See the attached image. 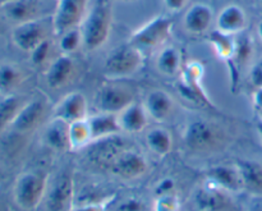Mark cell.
I'll use <instances>...</instances> for the list:
<instances>
[{"label":"cell","mask_w":262,"mask_h":211,"mask_svg":"<svg viewBox=\"0 0 262 211\" xmlns=\"http://www.w3.org/2000/svg\"><path fill=\"white\" fill-rule=\"evenodd\" d=\"M113 26L112 0H92L89 13L79 26L83 49L95 51L106 44Z\"/></svg>","instance_id":"6da1fadb"},{"label":"cell","mask_w":262,"mask_h":211,"mask_svg":"<svg viewBox=\"0 0 262 211\" xmlns=\"http://www.w3.org/2000/svg\"><path fill=\"white\" fill-rule=\"evenodd\" d=\"M46 115V104L41 99H35L27 101L15 119L13 120L12 128L17 133H28L40 125V123L45 119Z\"/></svg>","instance_id":"9a60e30c"},{"label":"cell","mask_w":262,"mask_h":211,"mask_svg":"<svg viewBox=\"0 0 262 211\" xmlns=\"http://www.w3.org/2000/svg\"><path fill=\"white\" fill-rule=\"evenodd\" d=\"M173 28V20L166 15H156L138 27L130 35L128 43L143 55L161 48L169 38Z\"/></svg>","instance_id":"3957f363"},{"label":"cell","mask_w":262,"mask_h":211,"mask_svg":"<svg viewBox=\"0 0 262 211\" xmlns=\"http://www.w3.org/2000/svg\"><path fill=\"white\" fill-rule=\"evenodd\" d=\"M207 40H209V44L211 45L215 55L227 64L229 63L233 53H234V36L223 33L215 28L212 32H210Z\"/></svg>","instance_id":"1f68e13d"},{"label":"cell","mask_w":262,"mask_h":211,"mask_svg":"<svg viewBox=\"0 0 262 211\" xmlns=\"http://www.w3.org/2000/svg\"><path fill=\"white\" fill-rule=\"evenodd\" d=\"M239 168L245 192L262 197V164L260 161L242 159L235 163Z\"/></svg>","instance_id":"484cf974"},{"label":"cell","mask_w":262,"mask_h":211,"mask_svg":"<svg viewBox=\"0 0 262 211\" xmlns=\"http://www.w3.org/2000/svg\"><path fill=\"white\" fill-rule=\"evenodd\" d=\"M191 211H202V210H199V209H196V207H194V209L191 210Z\"/></svg>","instance_id":"bcb514c9"},{"label":"cell","mask_w":262,"mask_h":211,"mask_svg":"<svg viewBox=\"0 0 262 211\" xmlns=\"http://www.w3.org/2000/svg\"><path fill=\"white\" fill-rule=\"evenodd\" d=\"M182 138L187 147L193 153L210 154L224 146L225 132L216 123L196 119L186 125Z\"/></svg>","instance_id":"7a4b0ae2"},{"label":"cell","mask_w":262,"mask_h":211,"mask_svg":"<svg viewBox=\"0 0 262 211\" xmlns=\"http://www.w3.org/2000/svg\"><path fill=\"white\" fill-rule=\"evenodd\" d=\"M146 145L158 156H165L173 147V138L168 130L156 127L146 133Z\"/></svg>","instance_id":"f546056e"},{"label":"cell","mask_w":262,"mask_h":211,"mask_svg":"<svg viewBox=\"0 0 262 211\" xmlns=\"http://www.w3.org/2000/svg\"><path fill=\"white\" fill-rule=\"evenodd\" d=\"M148 119L150 117L143 104L136 101L118 113V122L124 133H141L147 127Z\"/></svg>","instance_id":"7402d4cb"},{"label":"cell","mask_w":262,"mask_h":211,"mask_svg":"<svg viewBox=\"0 0 262 211\" xmlns=\"http://www.w3.org/2000/svg\"><path fill=\"white\" fill-rule=\"evenodd\" d=\"M258 2H260V3H261V4H262V0H258Z\"/></svg>","instance_id":"7dc6e473"},{"label":"cell","mask_w":262,"mask_h":211,"mask_svg":"<svg viewBox=\"0 0 262 211\" xmlns=\"http://www.w3.org/2000/svg\"><path fill=\"white\" fill-rule=\"evenodd\" d=\"M252 104L256 110L262 113V87L256 89V91L252 95Z\"/></svg>","instance_id":"60d3db41"},{"label":"cell","mask_w":262,"mask_h":211,"mask_svg":"<svg viewBox=\"0 0 262 211\" xmlns=\"http://www.w3.org/2000/svg\"><path fill=\"white\" fill-rule=\"evenodd\" d=\"M3 14L12 23L30 22V20L43 19L48 15V7L43 0H14L0 5Z\"/></svg>","instance_id":"9c48e42d"},{"label":"cell","mask_w":262,"mask_h":211,"mask_svg":"<svg viewBox=\"0 0 262 211\" xmlns=\"http://www.w3.org/2000/svg\"><path fill=\"white\" fill-rule=\"evenodd\" d=\"M250 79L256 89L262 87V56L250 71Z\"/></svg>","instance_id":"74e56055"},{"label":"cell","mask_w":262,"mask_h":211,"mask_svg":"<svg viewBox=\"0 0 262 211\" xmlns=\"http://www.w3.org/2000/svg\"><path fill=\"white\" fill-rule=\"evenodd\" d=\"M25 76L22 69L15 64L2 63L0 64V96L13 95L22 85Z\"/></svg>","instance_id":"83f0119b"},{"label":"cell","mask_w":262,"mask_h":211,"mask_svg":"<svg viewBox=\"0 0 262 211\" xmlns=\"http://www.w3.org/2000/svg\"><path fill=\"white\" fill-rule=\"evenodd\" d=\"M92 143V133L86 119L69 123V145L71 151L84 150Z\"/></svg>","instance_id":"4dcf8cb0"},{"label":"cell","mask_w":262,"mask_h":211,"mask_svg":"<svg viewBox=\"0 0 262 211\" xmlns=\"http://www.w3.org/2000/svg\"><path fill=\"white\" fill-rule=\"evenodd\" d=\"M194 207L202 211H228L232 206L228 192L206 184L194 194Z\"/></svg>","instance_id":"d6986e66"},{"label":"cell","mask_w":262,"mask_h":211,"mask_svg":"<svg viewBox=\"0 0 262 211\" xmlns=\"http://www.w3.org/2000/svg\"><path fill=\"white\" fill-rule=\"evenodd\" d=\"M76 71V63L73 58L67 54H61L49 64L45 73L46 83L54 90L63 89L74 78Z\"/></svg>","instance_id":"e0dca14e"},{"label":"cell","mask_w":262,"mask_h":211,"mask_svg":"<svg viewBox=\"0 0 262 211\" xmlns=\"http://www.w3.org/2000/svg\"><path fill=\"white\" fill-rule=\"evenodd\" d=\"M132 102H135L132 90L112 82L101 85L95 96V107L97 112L102 113L118 114Z\"/></svg>","instance_id":"ba28073f"},{"label":"cell","mask_w":262,"mask_h":211,"mask_svg":"<svg viewBox=\"0 0 262 211\" xmlns=\"http://www.w3.org/2000/svg\"><path fill=\"white\" fill-rule=\"evenodd\" d=\"M207 183L228 192V194H241L245 192L242 176L237 164L230 165H216L206 172Z\"/></svg>","instance_id":"5bb4252c"},{"label":"cell","mask_w":262,"mask_h":211,"mask_svg":"<svg viewBox=\"0 0 262 211\" xmlns=\"http://www.w3.org/2000/svg\"><path fill=\"white\" fill-rule=\"evenodd\" d=\"M214 22L212 9L206 4L196 3L187 9L183 18L184 30L191 35H204Z\"/></svg>","instance_id":"ffe728a7"},{"label":"cell","mask_w":262,"mask_h":211,"mask_svg":"<svg viewBox=\"0 0 262 211\" xmlns=\"http://www.w3.org/2000/svg\"><path fill=\"white\" fill-rule=\"evenodd\" d=\"M48 191V176L37 172L22 174L14 184V201L20 209L35 210Z\"/></svg>","instance_id":"5b68a950"},{"label":"cell","mask_w":262,"mask_h":211,"mask_svg":"<svg viewBox=\"0 0 262 211\" xmlns=\"http://www.w3.org/2000/svg\"><path fill=\"white\" fill-rule=\"evenodd\" d=\"M10 2H14V0H0V5L7 4V3H10Z\"/></svg>","instance_id":"ee69618b"},{"label":"cell","mask_w":262,"mask_h":211,"mask_svg":"<svg viewBox=\"0 0 262 211\" xmlns=\"http://www.w3.org/2000/svg\"><path fill=\"white\" fill-rule=\"evenodd\" d=\"M26 102L27 101L22 96H18L15 94L2 96L0 99V132L12 125L13 120L15 119Z\"/></svg>","instance_id":"f1b7e54d"},{"label":"cell","mask_w":262,"mask_h":211,"mask_svg":"<svg viewBox=\"0 0 262 211\" xmlns=\"http://www.w3.org/2000/svg\"><path fill=\"white\" fill-rule=\"evenodd\" d=\"M53 117L60 118L67 123L86 119L89 117V102L86 96L77 91L66 95L54 109Z\"/></svg>","instance_id":"2e32d148"},{"label":"cell","mask_w":262,"mask_h":211,"mask_svg":"<svg viewBox=\"0 0 262 211\" xmlns=\"http://www.w3.org/2000/svg\"><path fill=\"white\" fill-rule=\"evenodd\" d=\"M250 211H262V206H257V207H253Z\"/></svg>","instance_id":"f6af8a7d"},{"label":"cell","mask_w":262,"mask_h":211,"mask_svg":"<svg viewBox=\"0 0 262 211\" xmlns=\"http://www.w3.org/2000/svg\"><path fill=\"white\" fill-rule=\"evenodd\" d=\"M109 171L122 179H137L147 172V160L138 151L127 149L110 164Z\"/></svg>","instance_id":"7c38bea8"},{"label":"cell","mask_w":262,"mask_h":211,"mask_svg":"<svg viewBox=\"0 0 262 211\" xmlns=\"http://www.w3.org/2000/svg\"><path fill=\"white\" fill-rule=\"evenodd\" d=\"M253 51V44L250 36L245 33V31L234 36V53H233L232 59L228 63V69H229L230 83L232 89L235 90L239 79L241 69L251 59Z\"/></svg>","instance_id":"ac0fdd59"},{"label":"cell","mask_w":262,"mask_h":211,"mask_svg":"<svg viewBox=\"0 0 262 211\" xmlns=\"http://www.w3.org/2000/svg\"><path fill=\"white\" fill-rule=\"evenodd\" d=\"M43 141L55 151H71L69 145V123L53 117L43 132Z\"/></svg>","instance_id":"d4e9b609"},{"label":"cell","mask_w":262,"mask_h":211,"mask_svg":"<svg viewBox=\"0 0 262 211\" xmlns=\"http://www.w3.org/2000/svg\"><path fill=\"white\" fill-rule=\"evenodd\" d=\"M142 104L148 117L156 122H165L174 109L173 99L168 92L163 90H152L148 92Z\"/></svg>","instance_id":"603a6c76"},{"label":"cell","mask_w":262,"mask_h":211,"mask_svg":"<svg viewBox=\"0 0 262 211\" xmlns=\"http://www.w3.org/2000/svg\"><path fill=\"white\" fill-rule=\"evenodd\" d=\"M179 197L176 194L158 196L154 205V211H179Z\"/></svg>","instance_id":"e575fe53"},{"label":"cell","mask_w":262,"mask_h":211,"mask_svg":"<svg viewBox=\"0 0 262 211\" xmlns=\"http://www.w3.org/2000/svg\"><path fill=\"white\" fill-rule=\"evenodd\" d=\"M89 150V159L92 163L97 165L107 166L128 149L127 142L124 138L120 137L119 135L110 136V137L101 138V140L94 141L90 146H87Z\"/></svg>","instance_id":"8fae6325"},{"label":"cell","mask_w":262,"mask_h":211,"mask_svg":"<svg viewBox=\"0 0 262 211\" xmlns=\"http://www.w3.org/2000/svg\"><path fill=\"white\" fill-rule=\"evenodd\" d=\"M187 3H188V0H164V5H165L166 9L173 13L181 12L186 7Z\"/></svg>","instance_id":"ab89813d"},{"label":"cell","mask_w":262,"mask_h":211,"mask_svg":"<svg viewBox=\"0 0 262 211\" xmlns=\"http://www.w3.org/2000/svg\"><path fill=\"white\" fill-rule=\"evenodd\" d=\"M156 68L166 77H176L182 71L181 51L174 46H165L161 49L156 58Z\"/></svg>","instance_id":"4316f807"},{"label":"cell","mask_w":262,"mask_h":211,"mask_svg":"<svg viewBox=\"0 0 262 211\" xmlns=\"http://www.w3.org/2000/svg\"><path fill=\"white\" fill-rule=\"evenodd\" d=\"M145 55L127 43L114 49L104 64V76L109 79H120L137 73L143 67Z\"/></svg>","instance_id":"277c9868"},{"label":"cell","mask_w":262,"mask_h":211,"mask_svg":"<svg viewBox=\"0 0 262 211\" xmlns=\"http://www.w3.org/2000/svg\"><path fill=\"white\" fill-rule=\"evenodd\" d=\"M143 204L136 199H128L119 205L115 211H145Z\"/></svg>","instance_id":"f35d334b"},{"label":"cell","mask_w":262,"mask_h":211,"mask_svg":"<svg viewBox=\"0 0 262 211\" xmlns=\"http://www.w3.org/2000/svg\"><path fill=\"white\" fill-rule=\"evenodd\" d=\"M51 50H53V43H51L50 38H46V40L42 41L40 45L36 46V48L30 53V58L33 66L42 67L45 66L46 63H49Z\"/></svg>","instance_id":"836d02e7"},{"label":"cell","mask_w":262,"mask_h":211,"mask_svg":"<svg viewBox=\"0 0 262 211\" xmlns=\"http://www.w3.org/2000/svg\"><path fill=\"white\" fill-rule=\"evenodd\" d=\"M45 19V18H43ZM30 20V22L15 25L12 31V41L19 50L31 53L36 46L49 38L48 27L45 20Z\"/></svg>","instance_id":"30bf717a"},{"label":"cell","mask_w":262,"mask_h":211,"mask_svg":"<svg viewBox=\"0 0 262 211\" xmlns=\"http://www.w3.org/2000/svg\"><path fill=\"white\" fill-rule=\"evenodd\" d=\"M204 66L200 61L192 60L183 67L181 72V81L178 85V91L182 96L188 101L200 107L215 108L210 99L209 94L205 90L202 79H204Z\"/></svg>","instance_id":"8992f818"},{"label":"cell","mask_w":262,"mask_h":211,"mask_svg":"<svg viewBox=\"0 0 262 211\" xmlns=\"http://www.w3.org/2000/svg\"><path fill=\"white\" fill-rule=\"evenodd\" d=\"M154 191H155L156 197L176 194V182H174L171 178H164L163 181H160L158 184H156Z\"/></svg>","instance_id":"d590c367"},{"label":"cell","mask_w":262,"mask_h":211,"mask_svg":"<svg viewBox=\"0 0 262 211\" xmlns=\"http://www.w3.org/2000/svg\"><path fill=\"white\" fill-rule=\"evenodd\" d=\"M46 196V207L49 211L71 210L74 196V181L72 173H61V176L55 179Z\"/></svg>","instance_id":"4fadbf2b"},{"label":"cell","mask_w":262,"mask_h":211,"mask_svg":"<svg viewBox=\"0 0 262 211\" xmlns=\"http://www.w3.org/2000/svg\"><path fill=\"white\" fill-rule=\"evenodd\" d=\"M109 201L110 200H105V201H99V202H86V204L72 206L69 211H105L107 202Z\"/></svg>","instance_id":"8d00e7d4"},{"label":"cell","mask_w":262,"mask_h":211,"mask_svg":"<svg viewBox=\"0 0 262 211\" xmlns=\"http://www.w3.org/2000/svg\"><path fill=\"white\" fill-rule=\"evenodd\" d=\"M87 122L91 128L92 142L122 133L119 122H118V114L97 112L95 114L89 115Z\"/></svg>","instance_id":"cb8c5ba5"},{"label":"cell","mask_w":262,"mask_h":211,"mask_svg":"<svg viewBox=\"0 0 262 211\" xmlns=\"http://www.w3.org/2000/svg\"><path fill=\"white\" fill-rule=\"evenodd\" d=\"M256 131H257V135L258 137H260V141H261V145H262V118L257 120V123H256Z\"/></svg>","instance_id":"b9f144b4"},{"label":"cell","mask_w":262,"mask_h":211,"mask_svg":"<svg viewBox=\"0 0 262 211\" xmlns=\"http://www.w3.org/2000/svg\"><path fill=\"white\" fill-rule=\"evenodd\" d=\"M91 3L92 0H55V9L51 17L54 35L59 36L79 27L89 13Z\"/></svg>","instance_id":"52a82bcc"},{"label":"cell","mask_w":262,"mask_h":211,"mask_svg":"<svg viewBox=\"0 0 262 211\" xmlns=\"http://www.w3.org/2000/svg\"><path fill=\"white\" fill-rule=\"evenodd\" d=\"M247 26V14L239 5H227L220 10L215 19V27L220 32L235 36L243 32Z\"/></svg>","instance_id":"44dd1931"},{"label":"cell","mask_w":262,"mask_h":211,"mask_svg":"<svg viewBox=\"0 0 262 211\" xmlns=\"http://www.w3.org/2000/svg\"><path fill=\"white\" fill-rule=\"evenodd\" d=\"M257 35H258V37H260V40L262 41V20L258 23V26H257Z\"/></svg>","instance_id":"7bdbcfd3"},{"label":"cell","mask_w":262,"mask_h":211,"mask_svg":"<svg viewBox=\"0 0 262 211\" xmlns=\"http://www.w3.org/2000/svg\"><path fill=\"white\" fill-rule=\"evenodd\" d=\"M58 37V45L61 54L71 55V54L78 51L79 48H83V40H82V32L79 27L66 31L61 35H59Z\"/></svg>","instance_id":"d6a6232c"}]
</instances>
